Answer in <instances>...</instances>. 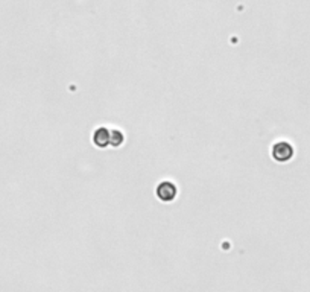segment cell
Returning a JSON list of instances; mask_svg holds the SVG:
<instances>
[{
	"label": "cell",
	"mask_w": 310,
	"mask_h": 292,
	"mask_svg": "<svg viewBox=\"0 0 310 292\" xmlns=\"http://www.w3.org/2000/svg\"><path fill=\"white\" fill-rule=\"evenodd\" d=\"M271 154H272V158L278 163H287L291 161L295 155V149L294 146L289 143V142H275L272 145V149H271Z\"/></svg>",
	"instance_id": "obj_1"
},
{
	"label": "cell",
	"mask_w": 310,
	"mask_h": 292,
	"mask_svg": "<svg viewBox=\"0 0 310 292\" xmlns=\"http://www.w3.org/2000/svg\"><path fill=\"white\" fill-rule=\"evenodd\" d=\"M155 195L163 202H172L178 195V187L172 181H161L155 187Z\"/></svg>",
	"instance_id": "obj_2"
},
{
	"label": "cell",
	"mask_w": 310,
	"mask_h": 292,
	"mask_svg": "<svg viewBox=\"0 0 310 292\" xmlns=\"http://www.w3.org/2000/svg\"><path fill=\"white\" fill-rule=\"evenodd\" d=\"M110 134H111L110 130H107L105 127H99L93 133V143L97 146V148H107V146L110 145Z\"/></svg>",
	"instance_id": "obj_3"
},
{
	"label": "cell",
	"mask_w": 310,
	"mask_h": 292,
	"mask_svg": "<svg viewBox=\"0 0 310 292\" xmlns=\"http://www.w3.org/2000/svg\"><path fill=\"white\" fill-rule=\"evenodd\" d=\"M123 140H125V137H123V133L119 131V130H113L111 134H110V145L114 146V148H119V146L123 145Z\"/></svg>",
	"instance_id": "obj_4"
}]
</instances>
